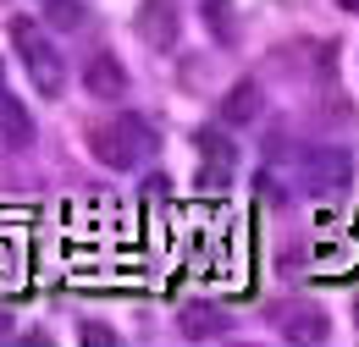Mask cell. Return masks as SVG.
<instances>
[{"instance_id": "5bb4252c", "label": "cell", "mask_w": 359, "mask_h": 347, "mask_svg": "<svg viewBox=\"0 0 359 347\" xmlns=\"http://www.w3.org/2000/svg\"><path fill=\"white\" fill-rule=\"evenodd\" d=\"M39 6H45V0H39Z\"/></svg>"}, {"instance_id": "30bf717a", "label": "cell", "mask_w": 359, "mask_h": 347, "mask_svg": "<svg viewBox=\"0 0 359 347\" xmlns=\"http://www.w3.org/2000/svg\"><path fill=\"white\" fill-rule=\"evenodd\" d=\"M177 325H182V337H188V342H205V337L216 342V337L232 331V325H226V314H222V309H210V304H188L177 314Z\"/></svg>"}, {"instance_id": "5b68a950", "label": "cell", "mask_w": 359, "mask_h": 347, "mask_svg": "<svg viewBox=\"0 0 359 347\" xmlns=\"http://www.w3.org/2000/svg\"><path fill=\"white\" fill-rule=\"evenodd\" d=\"M133 28H138V39L149 44V50H172L177 34H182L177 11H172L166 0H144V6H138V17H133Z\"/></svg>"}, {"instance_id": "6da1fadb", "label": "cell", "mask_w": 359, "mask_h": 347, "mask_svg": "<svg viewBox=\"0 0 359 347\" xmlns=\"http://www.w3.org/2000/svg\"><path fill=\"white\" fill-rule=\"evenodd\" d=\"M89 155L100 166H111V171H133L144 166L149 155H155V127L133 116V111H122V116H111V122H94L89 127Z\"/></svg>"}, {"instance_id": "9c48e42d", "label": "cell", "mask_w": 359, "mask_h": 347, "mask_svg": "<svg viewBox=\"0 0 359 347\" xmlns=\"http://www.w3.org/2000/svg\"><path fill=\"white\" fill-rule=\"evenodd\" d=\"M0 143H6V149H28V143H34L28 105H22L17 94H6V88H0Z\"/></svg>"}, {"instance_id": "8992f818", "label": "cell", "mask_w": 359, "mask_h": 347, "mask_svg": "<svg viewBox=\"0 0 359 347\" xmlns=\"http://www.w3.org/2000/svg\"><path fill=\"white\" fill-rule=\"evenodd\" d=\"M199 155H205V187H226L232 182V166H238V149H232V138H226L222 127H199Z\"/></svg>"}, {"instance_id": "4fadbf2b", "label": "cell", "mask_w": 359, "mask_h": 347, "mask_svg": "<svg viewBox=\"0 0 359 347\" xmlns=\"http://www.w3.org/2000/svg\"><path fill=\"white\" fill-rule=\"evenodd\" d=\"M83 342L89 347H116V331H111V325H83Z\"/></svg>"}, {"instance_id": "7c38bea8", "label": "cell", "mask_w": 359, "mask_h": 347, "mask_svg": "<svg viewBox=\"0 0 359 347\" xmlns=\"http://www.w3.org/2000/svg\"><path fill=\"white\" fill-rule=\"evenodd\" d=\"M205 28H216L226 44L238 39V17H232V6H226V0H205Z\"/></svg>"}, {"instance_id": "7a4b0ae2", "label": "cell", "mask_w": 359, "mask_h": 347, "mask_svg": "<svg viewBox=\"0 0 359 347\" xmlns=\"http://www.w3.org/2000/svg\"><path fill=\"white\" fill-rule=\"evenodd\" d=\"M11 50H17V61H22V72L34 78V94H45V99H61L67 94V61H61V50L50 44V34L34 22V17H11Z\"/></svg>"}, {"instance_id": "8fae6325", "label": "cell", "mask_w": 359, "mask_h": 347, "mask_svg": "<svg viewBox=\"0 0 359 347\" xmlns=\"http://www.w3.org/2000/svg\"><path fill=\"white\" fill-rule=\"evenodd\" d=\"M83 0H45V22L50 28H61V34H72V28H83Z\"/></svg>"}, {"instance_id": "277c9868", "label": "cell", "mask_w": 359, "mask_h": 347, "mask_svg": "<svg viewBox=\"0 0 359 347\" xmlns=\"http://www.w3.org/2000/svg\"><path fill=\"white\" fill-rule=\"evenodd\" d=\"M83 94L89 99H105V105H116L122 94H128V72H122V55H111V50H100L83 61Z\"/></svg>"}, {"instance_id": "ba28073f", "label": "cell", "mask_w": 359, "mask_h": 347, "mask_svg": "<svg viewBox=\"0 0 359 347\" xmlns=\"http://www.w3.org/2000/svg\"><path fill=\"white\" fill-rule=\"evenodd\" d=\"M282 337L287 342H326L332 320H326V309H315V304H287L282 309Z\"/></svg>"}, {"instance_id": "52a82bcc", "label": "cell", "mask_w": 359, "mask_h": 347, "mask_svg": "<svg viewBox=\"0 0 359 347\" xmlns=\"http://www.w3.org/2000/svg\"><path fill=\"white\" fill-rule=\"evenodd\" d=\"M260 111H266V88L255 83V78H243V83L226 88V99H222V122L226 127H249V122H260Z\"/></svg>"}, {"instance_id": "3957f363", "label": "cell", "mask_w": 359, "mask_h": 347, "mask_svg": "<svg viewBox=\"0 0 359 347\" xmlns=\"http://www.w3.org/2000/svg\"><path fill=\"white\" fill-rule=\"evenodd\" d=\"M293 171H299V182H304V193L332 199V193H343V187L354 182V160H348V149L315 143V149H299V155H293Z\"/></svg>"}]
</instances>
